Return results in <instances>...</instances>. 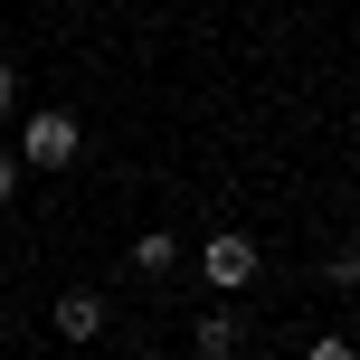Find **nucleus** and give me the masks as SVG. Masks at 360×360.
I'll return each instance as SVG.
<instances>
[{"instance_id": "f257e3e1", "label": "nucleus", "mask_w": 360, "mask_h": 360, "mask_svg": "<svg viewBox=\"0 0 360 360\" xmlns=\"http://www.w3.org/2000/svg\"><path fill=\"white\" fill-rule=\"evenodd\" d=\"M19 162L29 171H67L76 162V114H29L19 124Z\"/></svg>"}, {"instance_id": "f03ea898", "label": "nucleus", "mask_w": 360, "mask_h": 360, "mask_svg": "<svg viewBox=\"0 0 360 360\" xmlns=\"http://www.w3.org/2000/svg\"><path fill=\"white\" fill-rule=\"evenodd\" d=\"M199 275H209V285H247V275H256V237H209V247H199Z\"/></svg>"}, {"instance_id": "7ed1b4c3", "label": "nucleus", "mask_w": 360, "mask_h": 360, "mask_svg": "<svg viewBox=\"0 0 360 360\" xmlns=\"http://www.w3.org/2000/svg\"><path fill=\"white\" fill-rule=\"evenodd\" d=\"M57 332H67V342H95V332H105V294H57Z\"/></svg>"}, {"instance_id": "20e7f679", "label": "nucleus", "mask_w": 360, "mask_h": 360, "mask_svg": "<svg viewBox=\"0 0 360 360\" xmlns=\"http://www.w3.org/2000/svg\"><path fill=\"white\" fill-rule=\"evenodd\" d=\"M237 342H247L237 313H209V323H199V360H237Z\"/></svg>"}, {"instance_id": "39448f33", "label": "nucleus", "mask_w": 360, "mask_h": 360, "mask_svg": "<svg viewBox=\"0 0 360 360\" xmlns=\"http://www.w3.org/2000/svg\"><path fill=\"white\" fill-rule=\"evenodd\" d=\"M133 266H143V275H171V266H180V247H171L162 228H143V237H133Z\"/></svg>"}, {"instance_id": "423d86ee", "label": "nucleus", "mask_w": 360, "mask_h": 360, "mask_svg": "<svg viewBox=\"0 0 360 360\" xmlns=\"http://www.w3.org/2000/svg\"><path fill=\"white\" fill-rule=\"evenodd\" d=\"M10 105H19V67L0 57V114H10Z\"/></svg>"}, {"instance_id": "0eeeda50", "label": "nucleus", "mask_w": 360, "mask_h": 360, "mask_svg": "<svg viewBox=\"0 0 360 360\" xmlns=\"http://www.w3.org/2000/svg\"><path fill=\"white\" fill-rule=\"evenodd\" d=\"M10 199H19V162L0 152V209H10Z\"/></svg>"}, {"instance_id": "6e6552de", "label": "nucleus", "mask_w": 360, "mask_h": 360, "mask_svg": "<svg viewBox=\"0 0 360 360\" xmlns=\"http://www.w3.org/2000/svg\"><path fill=\"white\" fill-rule=\"evenodd\" d=\"M304 360H351V342H342V332H332V342H313Z\"/></svg>"}]
</instances>
